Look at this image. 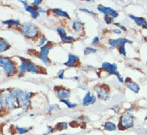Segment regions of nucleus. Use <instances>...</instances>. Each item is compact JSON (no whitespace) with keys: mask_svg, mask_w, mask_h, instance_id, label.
Masks as SVG:
<instances>
[{"mask_svg":"<svg viewBox=\"0 0 147 135\" xmlns=\"http://www.w3.org/2000/svg\"><path fill=\"white\" fill-rule=\"evenodd\" d=\"M96 98L93 94H92L90 92H87V94L84 95L83 100H82V103L84 106H88L89 105L95 103Z\"/></svg>","mask_w":147,"mask_h":135,"instance_id":"nucleus-10","label":"nucleus"},{"mask_svg":"<svg viewBox=\"0 0 147 135\" xmlns=\"http://www.w3.org/2000/svg\"><path fill=\"white\" fill-rule=\"evenodd\" d=\"M79 59V58H78V56L75 55H72V54H69L68 55V61L64 63L65 66H67V67H73L74 65L76 64V63L78 61Z\"/></svg>","mask_w":147,"mask_h":135,"instance_id":"nucleus-12","label":"nucleus"},{"mask_svg":"<svg viewBox=\"0 0 147 135\" xmlns=\"http://www.w3.org/2000/svg\"><path fill=\"white\" fill-rule=\"evenodd\" d=\"M80 11L87 12V13H88V14H91V15H96V14L95 12H93L92 11H90V10H88V9H85V8H80Z\"/></svg>","mask_w":147,"mask_h":135,"instance_id":"nucleus-29","label":"nucleus"},{"mask_svg":"<svg viewBox=\"0 0 147 135\" xmlns=\"http://www.w3.org/2000/svg\"><path fill=\"white\" fill-rule=\"evenodd\" d=\"M16 129H17V130H18V132L20 134H25V133L29 131V129H24V128L20 127H16Z\"/></svg>","mask_w":147,"mask_h":135,"instance_id":"nucleus-28","label":"nucleus"},{"mask_svg":"<svg viewBox=\"0 0 147 135\" xmlns=\"http://www.w3.org/2000/svg\"><path fill=\"white\" fill-rule=\"evenodd\" d=\"M96 51V49H95V48L86 47L84 50V54L85 55H90V54L95 53Z\"/></svg>","mask_w":147,"mask_h":135,"instance_id":"nucleus-24","label":"nucleus"},{"mask_svg":"<svg viewBox=\"0 0 147 135\" xmlns=\"http://www.w3.org/2000/svg\"><path fill=\"white\" fill-rule=\"evenodd\" d=\"M0 66L3 68L4 72L7 75H12L16 73V66L11 60L8 58L1 57L0 58Z\"/></svg>","mask_w":147,"mask_h":135,"instance_id":"nucleus-4","label":"nucleus"},{"mask_svg":"<svg viewBox=\"0 0 147 135\" xmlns=\"http://www.w3.org/2000/svg\"><path fill=\"white\" fill-rule=\"evenodd\" d=\"M115 25H117V26H118V27H119L121 28V30H124V31H126V28L124 26H122V25H120V24H118V23H115Z\"/></svg>","mask_w":147,"mask_h":135,"instance_id":"nucleus-36","label":"nucleus"},{"mask_svg":"<svg viewBox=\"0 0 147 135\" xmlns=\"http://www.w3.org/2000/svg\"><path fill=\"white\" fill-rule=\"evenodd\" d=\"M55 14H56L57 15L60 16V17H65V18H69V15H68V14L66 11H64L63 10H61V9H56L55 11Z\"/></svg>","mask_w":147,"mask_h":135,"instance_id":"nucleus-22","label":"nucleus"},{"mask_svg":"<svg viewBox=\"0 0 147 135\" xmlns=\"http://www.w3.org/2000/svg\"><path fill=\"white\" fill-rule=\"evenodd\" d=\"M56 31H57L58 34H59L60 35V37H61V39H64V37H66V31H65V30H64V28L58 27L56 29Z\"/></svg>","mask_w":147,"mask_h":135,"instance_id":"nucleus-26","label":"nucleus"},{"mask_svg":"<svg viewBox=\"0 0 147 135\" xmlns=\"http://www.w3.org/2000/svg\"><path fill=\"white\" fill-rule=\"evenodd\" d=\"M64 70H62L60 72H59V74H58V78H60V79H63V78H64Z\"/></svg>","mask_w":147,"mask_h":135,"instance_id":"nucleus-33","label":"nucleus"},{"mask_svg":"<svg viewBox=\"0 0 147 135\" xmlns=\"http://www.w3.org/2000/svg\"><path fill=\"white\" fill-rule=\"evenodd\" d=\"M134 118L129 113H126L125 114H124L121 118V126H122L123 129H128V128L132 127L134 126Z\"/></svg>","mask_w":147,"mask_h":135,"instance_id":"nucleus-6","label":"nucleus"},{"mask_svg":"<svg viewBox=\"0 0 147 135\" xmlns=\"http://www.w3.org/2000/svg\"><path fill=\"white\" fill-rule=\"evenodd\" d=\"M25 9H26L27 11L29 12V13L31 14L32 17V18H34V19H36V18L39 16V15H40V13L38 12L37 9H35L33 7H31V6H26V7H25Z\"/></svg>","mask_w":147,"mask_h":135,"instance_id":"nucleus-17","label":"nucleus"},{"mask_svg":"<svg viewBox=\"0 0 147 135\" xmlns=\"http://www.w3.org/2000/svg\"><path fill=\"white\" fill-rule=\"evenodd\" d=\"M102 68L105 70H106L109 74H114L117 77H118V78H121V75H120L119 72H117V67L116 64L104 62L103 63H102Z\"/></svg>","mask_w":147,"mask_h":135,"instance_id":"nucleus-7","label":"nucleus"},{"mask_svg":"<svg viewBox=\"0 0 147 135\" xmlns=\"http://www.w3.org/2000/svg\"><path fill=\"white\" fill-rule=\"evenodd\" d=\"M125 43H132V41L126 39H122V40H121V42L119 45V52L123 56L126 55V52H125Z\"/></svg>","mask_w":147,"mask_h":135,"instance_id":"nucleus-16","label":"nucleus"},{"mask_svg":"<svg viewBox=\"0 0 147 135\" xmlns=\"http://www.w3.org/2000/svg\"><path fill=\"white\" fill-rule=\"evenodd\" d=\"M3 23L8 24V25H19L20 23V20H16V19H9L6 20L3 22Z\"/></svg>","mask_w":147,"mask_h":135,"instance_id":"nucleus-23","label":"nucleus"},{"mask_svg":"<svg viewBox=\"0 0 147 135\" xmlns=\"http://www.w3.org/2000/svg\"><path fill=\"white\" fill-rule=\"evenodd\" d=\"M41 3H42V1H41V0H36V1H34V2L32 3V6L39 7V5H40Z\"/></svg>","mask_w":147,"mask_h":135,"instance_id":"nucleus-31","label":"nucleus"},{"mask_svg":"<svg viewBox=\"0 0 147 135\" xmlns=\"http://www.w3.org/2000/svg\"><path fill=\"white\" fill-rule=\"evenodd\" d=\"M112 17H109V16H105V20L106 22V23L109 24L112 23Z\"/></svg>","mask_w":147,"mask_h":135,"instance_id":"nucleus-32","label":"nucleus"},{"mask_svg":"<svg viewBox=\"0 0 147 135\" xmlns=\"http://www.w3.org/2000/svg\"><path fill=\"white\" fill-rule=\"evenodd\" d=\"M129 17L130 19L134 20L135 22L139 26H142L143 27H147V21L144 19L143 18H140V17H136L134 15H129Z\"/></svg>","mask_w":147,"mask_h":135,"instance_id":"nucleus-15","label":"nucleus"},{"mask_svg":"<svg viewBox=\"0 0 147 135\" xmlns=\"http://www.w3.org/2000/svg\"><path fill=\"white\" fill-rule=\"evenodd\" d=\"M113 31L114 32V33H116V34H121V32L120 29H114Z\"/></svg>","mask_w":147,"mask_h":135,"instance_id":"nucleus-37","label":"nucleus"},{"mask_svg":"<svg viewBox=\"0 0 147 135\" xmlns=\"http://www.w3.org/2000/svg\"><path fill=\"white\" fill-rule=\"evenodd\" d=\"M45 41H46V38H45V37H43V38H42V39H40V43L38 44V45H39V46H41L42 44H44V43L45 42Z\"/></svg>","mask_w":147,"mask_h":135,"instance_id":"nucleus-35","label":"nucleus"},{"mask_svg":"<svg viewBox=\"0 0 147 135\" xmlns=\"http://www.w3.org/2000/svg\"><path fill=\"white\" fill-rule=\"evenodd\" d=\"M105 129L106 130H109V131H114V130H116L117 127H116V125L114 123L110 122H107L105 124Z\"/></svg>","mask_w":147,"mask_h":135,"instance_id":"nucleus-20","label":"nucleus"},{"mask_svg":"<svg viewBox=\"0 0 147 135\" xmlns=\"http://www.w3.org/2000/svg\"><path fill=\"white\" fill-rule=\"evenodd\" d=\"M21 31L24 35L28 38H35L39 33V30L37 27L32 23H24L21 27Z\"/></svg>","mask_w":147,"mask_h":135,"instance_id":"nucleus-5","label":"nucleus"},{"mask_svg":"<svg viewBox=\"0 0 147 135\" xmlns=\"http://www.w3.org/2000/svg\"><path fill=\"white\" fill-rule=\"evenodd\" d=\"M62 42H64V43H72L73 41H74V38L72 37V36H66V37H64V39H62Z\"/></svg>","mask_w":147,"mask_h":135,"instance_id":"nucleus-27","label":"nucleus"},{"mask_svg":"<svg viewBox=\"0 0 147 135\" xmlns=\"http://www.w3.org/2000/svg\"><path fill=\"white\" fill-rule=\"evenodd\" d=\"M11 93L17 98L19 105L21 107L24 109H28L30 106V102H31V97L32 96V93L22 91L19 89H12Z\"/></svg>","mask_w":147,"mask_h":135,"instance_id":"nucleus-1","label":"nucleus"},{"mask_svg":"<svg viewBox=\"0 0 147 135\" xmlns=\"http://www.w3.org/2000/svg\"><path fill=\"white\" fill-rule=\"evenodd\" d=\"M96 94H97V97L100 100H107L109 97L108 92L104 88H98L96 90Z\"/></svg>","mask_w":147,"mask_h":135,"instance_id":"nucleus-13","label":"nucleus"},{"mask_svg":"<svg viewBox=\"0 0 147 135\" xmlns=\"http://www.w3.org/2000/svg\"><path fill=\"white\" fill-rule=\"evenodd\" d=\"M97 9H98L99 11L103 13L105 16L111 15L113 18H117L119 15L118 13L115 10L112 9L111 7H105V6H102V5H99L97 7Z\"/></svg>","mask_w":147,"mask_h":135,"instance_id":"nucleus-8","label":"nucleus"},{"mask_svg":"<svg viewBox=\"0 0 147 135\" xmlns=\"http://www.w3.org/2000/svg\"><path fill=\"white\" fill-rule=\"evenodd\" d=\"M10 47V45L5 39H1V43H0V51L3 52L7 51L8 48Z\"/></svg>","mask_w":147,"mask_h":135,"instance_id":"nucleus-19","label":"nucleus"},{"mask_svg":"<svg viewBox=\"0 0 147 135\" xmlns=\"http://www.w3.org/2000/svg\"><path fill=\"white\" fill-rule=\"evenodd\" d=\"M84 23H81L80 20H76V21H74V23H73V30H74V31L75 32H77V33H80V31L82 30L81 29V26H83Z\"/></svg>","mask_w":147,"mask_h":135,"instance_id":"nucleus-18","label":"nucleus"},{"mask_svg":"<svg viewBox=\"0 0 147 135\" xmlns=\"http://www.w3.org/2000/svg\"><path fill=\"white\" fill-rule=\"evenodd\" d=\"M146 65H147V63H146Z\"/></svg>","mask_w":147,"mask_h":135,"instance_id":"nucleus-38","label":"nucleus"},{"mask_svg":"<svg viewBox=\"0 0 147 135\" xmlns=\"http://www.w3.org/2000/svg\"><path fill=\"white\" fill-rule=\"evenodd\" d=\"M125 86H126V87H127L128 89H129L131 91L134 92L135 94H138L140 90L139 86L136 83V82H133V81H129V82H127L125 83Z\"/></svg>","mask_w":147,"mask_h":135,"instance_id":"nucleus-11","label":"nucleus"},{"mask_svg":"<svg viewBox=\"0 0 147 135\" xmlns=\"http://www.w3.org/2000/svg\"><path fill=\"white\" fill-rule=\"evenodd\" d=\"M59 125L60 126V127H56L58 130H64V129H66V128L68 127V125L66 123H64V122H63V123H59Z\"/></svg>","mask_w":147,"mask_h":135,"instance_id":"nucleus-30","label":"nucleus"},{"mask_svg":"<svg viewBox=\"0 0 147 135\" xmlns=\"http://www.w3.org/2000/svg\"><path fill=\"white\" fill-rule=\"evenodd\" d=\"M121 40H122V38H119V39H117L110 40L109 41V45L111 46L110 49H113V47H119Z\"/></svg>","mask_w":147,"mask_h":135,"instance_id":"nucleus-21","label":"nucleus"},{"mask_svg":"<svg viewBox=\"0 0 147 135\" xmlns=\"http://www.w3.org/2000/svg\"><path fill=\"white\" fill-rule=\"evenodd\" d=\"M99 43V38L97 37V36H96L95 38L92 39V44H97Z\"/></svg>","mask_w":147,"mask_h":135,"instance_id":"nucleus-34","label":"nucleus"},{"mask_svg":"<svg viewBox=\"0 0 147 135\" xmlns=\"http://www.w3.org/2000/svg\"><path fill=\"white\" fill-rule=\"evenodd\" d=\"M61 102H63V103L66 104L67 105V106L68 108H74L75 106H76V103H71L70 102H69V100L68 99H64V100H60Z\"/></svg>","mask_w":147,"mask_h":135,"instance_id":"nucleus-25","label":"nucleus"},{"mask_svg":"<svg viewBox=\"0 0 147 135\" xmlns=\"http://www.w3.org/2000/svg\"><path fill=\"white\" fill-rule=\"evenodd\" d=\"M3 102L4 106L9 110H12L18 107V100L11 93H3L1 95V107Z\"/></svg>","mask_w":147,"mask_h":135,"instance_id":"nucleus-2","label":"nucleus"},{"mask_svg":"<svg viewBox=\"0 0 147 135\" xmlns=\"http://www.w3.org/2000/svg\"><path fill=\"white\" fill-rule=\"evenodd\" d=\"M52 49V46L46 44L41 47V51H40V59L44 62V63L50 64V62L48 59V55L49 51Z\"/></svg>","mask_w":147,"mask_h":135,"instance_id":"nucleus-9","label":"nucleus"},{"mask_svg":"<svg viewBox=\"0 0 147 135\" xmlns=\"http://www.w3.org/2000/svg\"><path fill=\"white\" fill-rule=\"evenodd\" d=\"M21 59V65L19 67V75L23 74L25 72H30V73H33V74H39V71L37 70V67L34 64L31 63L29 60L24 59L20 58Z\"/></svg>","mask_w":147,"mask_h":135,"instance_id":"nucleus-3","label":"nucleus"},{"mask_svg":"<svg viewBox=\"0 0 147 135\" xmlns=\"http://www.w3.org/2000/svg\"><path fill=\"white\" fill-rule=\"evenodd\" d=\"M57 96L61 100L68 99L70 97V91L65 90V89H60L57 91Z\"/></svg>","mask_w":147,"mask_h":135,"instance_id":"nucleus-14","label":"nucleus"}]
</instances>
